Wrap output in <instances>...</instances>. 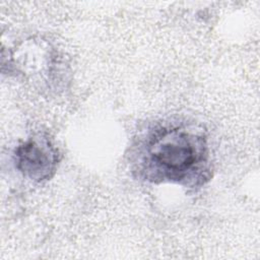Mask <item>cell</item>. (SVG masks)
<instances>
[{
	"label": "cell",
	"instance_id": "1",
	"mask_svg": "<svg viewBox=\"0 0 260 260\" xmlns=\"http://www.w3.org/2000/svg\"><path fill=\"white\" fill-rule=\"evenodd\" d=\"M129 161L132 173L150 183L197 188L211 177L205 130L181 119L154 122L142 130L131 144Z\"/></svg>",
	"mask_w": 260,
	"mask_h": 260
},
{
	"label": "cell",
	"instance_id": "2",
	"mask_svg": "<svg viewBox=\"0 0 260 260\" xmlns=\"http://www.w3.org/2000/svg\"><path fill=\"white\" fill-rule=\"evenodd\" d=\"M15 166L28 179L36 182L49 180L59 161L57 148L41 135L34 136L20 144L14 153Z\"/></svg>",
	"mask_w": 260,
	"mask_h": 260
}]
</instances>
